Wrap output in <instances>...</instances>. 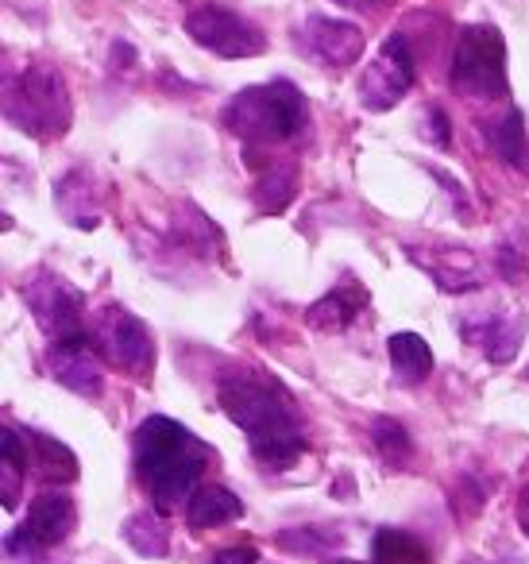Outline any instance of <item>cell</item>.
Masks as SVG:
<instances>
[{
  "label": "cell",
  "mask_w": 529,
  "mask_h": 564,
  "mask_svg": "<svg viewBox=\"0 0 529 564\" xmlns=\"http://www.w3.org/2000/svg\"><path fill=\"white\" fill-rule=\"evenodd\" d=\"M220 406L248 437V448L267 471H287L305 453V417L294 394L267 371H236L220 383Z\"/></svg>",
  "instance_id": "6da1fadb"
},
{
  "label": "cell",
  "mask_w": 529,
  "mask_h": 564,
  "mask_svg": "<svg viewBox=\"0 0 529 564\" xmlns=\"http://www.w3.org/2000/svg\"><path fill=\"white\" fill-rule=\"evenodd\" d=\"M136 479L151 495V507L159 514L179 510V502H190L197 491V479L213 464V448L202 437L179 425L174 417H148L136 430Z\"/></svg>",
  "instance_id": "7a4b0ae2"
},
{
  "label": "cell",
  "mask_w": 529,
  "mask_h": 564,
  "mask_svg": "<svg viewBox=\"0 0 529 564\" xmlns=\"http://www.w3.org/2000/svg\"><path fill=\"white\" fill-rule=\"evenodd\" d=\"M305 120H310V109H305L302 89L282 78L240 89L220 112V124L251 148H274V143L294 140L302 135Z\"/></svg>",
  "instance_id": "3957f363"
},
{
  "label": "cell",
  "mask_w": 529,
  "mask_h": 564,
  "mask_svg": "<svg viewBox=\"0 0 529 564\" xmlns=\"http://www.w3.org/2000/svg\"><path fill=\"white\" fill-rule=\"evenodd\" d=\"M4 117L35 140H58L74 120L66 82L55 66H24L4 82Z\"/></svg>",
  "instance_id": "277c9868"
},
{
  "label": "cell",
  "mask_w": 529,
  "mask_h": 564,
  "mask_svg": "<svg viewBox=\"0 0 529 564\" xmlns=\"http://www.w3.org/2000/svg\"><path fill=\"white\" fill-rule=\"evenodd\" d=\"M449 86L467 101H503L510 94L506 82V43L490 24H467L456 35Z\"/></svg>",
  "instance_id": "5b68a950"
},
{
  "label": "cell",
  "mask_w": 529,
  "mask_h": 564,
  "mask_svg": "<svg viewBox=\"0 0 529 564\" xmlns=\"http://www.w3.org/2000/svg\"><path fill=\"white\" fill-rule=\"evenodd\" d=\"M20 299L32 310L43 337H51V340L82 337V325H86V294H82L74 282H66L63 274L47 271V267H35V271L20 282Z\"/></svg>",
  "instance_id": "8992f818"
},
{
  "label": "cell",
  "mask_w": 529,
  "mask_h": 564,
  "mask_svg": "<svg viewBox=\"0 0 529 564\" xmlns=\"http://www.w3.org/2000/svg\"><path fill=\"white\" fill-rule=\"evenodd\" d=\"M94 348L109 368H120L132 379H151V371H155V337L125 306H109L97 314Z\"/></svg>",
  "instance_id": "52a82bcc"
},
{
  "label": "cell",
  "mask_w": 529,
  "mask_h": 564,
  "mask_svg": "<svg viewBox=\"0 0 529 564\" xmlns=\"http://www.w3.org/2000/svg\"><path fill=\"white\" fill-rule=\"evenodd\" d=\"M186 35L220 58H256L267 51L263 32L225 4H197L186 17Z\"/></svg>",
  "instance_id": "ba28073f"
},
{
  "label": "cell",
  "mask_w": 529,
  "mask_h": 564,
  "mask_svg": "<svg viewBox=\"0 0 529 564\" xmlns=\"http://www.w3.org/2000/svg\"><path fill=\"white\" fill-rule=\"evenodd\" d=\"M410 86H413V55L406 47V35L390 32L382 40V47L375 51L371 63L364 66V78L356 86L359 105L367 112H387L410 94Z\"/></svg>",
  "instance_id": "9c48e42d"
},
{
  "label": "cell",
  "mask_w": 529,
  "mask_h": 564,
  "mask_svg": "<svg viewBox=\"0 0 529 564\" xmlns=\"http://www.w3.org/2000/svg\"><path fill=\"white\" fill-rule=\"evenodd\" d=\"M78 525V507L66 491H40L24 514V525L9 538V553H43L63 545Z\"/></svg>",
  "instance_id": "30bf717a"
},
{
  "label": "cell",
  "mask_w": 529,
  "mask_h": 564,
  "mask_svg": "<svg viewBox=\"0 0 529 564\" xmlns=\"http://www.w3.org/2000/svg\"><path fill=\"white\" fill-rule=\"evenodd\" d=\"M47 368L55 376V383H63L66 391L82 394V399H97L105 387V376H101V352L82 337H71V340H51L47 348Z\"/></svg>",
  "instance_id": "8fae6325"
},
{
  "label": "cell",
  "mask_w": 529,
  "mask_h": 564,
  "mask_svg": "<svg viewBox=\"0 0 529 564\" xmlns=\"http://www.w3.org/2000/svg\"><path fill=\"white\" fill-rule=\"evenodd\" d=\"M467 345H475L490 364H510L526 337V314L521 310H495V314H467L460 322Z\"/></svg>",
  "instance_id": "7c38bea8"
},
{
  "label": "cell",
  "mask_w": 529,
  "mask_h": 564,
  "mask_svg": "<svg viewBox=\"0 0 529 564\" xmlns=\"http://www.w3.org/2000/svg\"><path fill=\"white\" fill-rule=\"evenodd\" d=\"M298 43L321 66H352L364 55V32L348 20L310 17L298 32Z\"/></svg>",
  "instance_id": "4fadbf2b"
},
{
  "label": "cell",
  "mask_w": 529,
  "mask_h": 564,
  "mask_svg": "<svg viewBox=\"0 0 529 564\" xmlns=\"http://www.w3.org/2000/svg\"><path fill=\"white\" fill-rule=\"evenodd\" d=\"M367 294L359 291L356 282H344V286H336V291H328L321 302H313L310 310H305V322L313 325V329L321 333H344L352 322L359 317V310H364Z\"/></svg>",
  "instance_id": "5bb4252c"
},
{
  "label": "cell",
  "mask_w": 529,
  "mask_h": 564,
  "mask_svg": "<svg viewBox=\"0 0 529 564\" xmlns=\"http://www.w3.org/2000/svg\"><path fill=\"white\" fill-rule=\"evenodd\" d=\"M24 445H28V460H32L35 476H40L43 484H71V479H78V456H74L63 441L28 430Z\"/></svg>",
  "instance_id": "9a60e30c"
},
{
  "label": "cell",
  "mask_w": 529,
  "mask_h": 564,
  "mask_svg": "<svg viewBox=\"0 0 529 564\" xmlns=\"http://www.w3.org/2000/svg\"><path fill=\"white\" fill-rule=\"evenodd\" d=\"M244 518V502L236 499L228 487H197L194 499L186 502V522L190 530H217V525H228Z\"/></svg>",
  "instance_id": "2e32d148"
},
{
  "label": "cell",
  "mask_w": 529,
  "mask_h": 564,
  "mask_svg": "<svg viewBox=\"0 0 529 564\" xmlns=\"http://www.w3.org/2000/svg\"><path fill=\"white\" fill-rule=\"evenodd\" d=\"M387 356H390V368H395L398 383H406V387L421 383V379H429V371H433V352H429V345L418 333H395V337L387 340Z\"/></svg>",
  "instance_id": "e0dca14e"
},
{
  "label": "cell",
  "mask_w": 529,
  "mask_h": 564,
  "mask_svg": "<svg viewBox=\"0 0 529 564\" xmlns=\"http://www.w3.org/2000/svg\"><path fill=\"white\" fill-rule=\"evenodd\" d=\"M294 194H298V166L294 163L271 166V171L256 182V189H251L259 217H274V213H282L290 202H294Z\"/></svg>",
  "instance_id": "ac0fdd59"
},
{
  "label": "cell",
  "mask_w": 529,
  "mask_h": 564,
  "mask_svg": "<svg viewBox=\"0 0 529 564\" xmlns=\"http://www.w3.org/2000/svg\"><path fill=\"white\" fill-rule=\"evenodd\" d=\"M483 132H487L490 148L498 151V159H506L510 166H526L529 171V140H526V124H521L518 109H506L503 117L490 120Z\"/></svg>",
  "instance_id": "d6986e66"
},
{
  "label": "cell",
  "mask_w": 529,
  "mask_h": 564,
  "mask_svg": "<svg viewBox=\"0 0 529 564\" xmlns=\"http://www.w3.org/2000/svg\"><path fill=\"white\" fill-rule=\"evenodd\" d=\"M0 464H4V471H0V491H4V507L17 510V502H20V479H24L28 468H32V460H28L24 433L4 430V441H0Z\"/></svg>",
  "instance_id": "ffe728a7"
},
{
  "label": "cell",
  "mask_w": 529,
  "mask_h": 564,
  "mask_svg": "<svg viewBox=\"0 0 529 564\" xmlns=\"http://www.w3.org/2000/svg\"><path fill=\"white\" fill-rule=\"evenodd\" d=\"M125 541L143 556H166V549H171V530L163 525L159 510H136L125 522Z\"/></svg>",
  "instance_id": "44dd1931"
},
{
  "label": "cell",
  "mask_w": 529,
  "mask_h": 564,
  "mask_svg": "<svg viewBox=\"0 0 529 564\" xmlns=\"http://www.w3.org/2000/svg\"><path fill=\"white\" fill-rule=\"evenodd\" d=\"M371 445H375V453H379V460L395 471H402L406 464L413 460L410 433H406V425L395 422V417H375L371 422Z\"/></svg>",
  "instance_id": "7402d4cb"
},
{
  "label": "cell",
  "mask_w": 529,
  "mask_h": 564,
  "mask_svg": "<svg viewBox=\"0 0 529 564\" xmlns=\"http://www.w3.org/2000/svg\"><path fill=\"white\" fill-rule=\"evenodd\" d=\"M371 561L375 564H433L429 561V549L406 530H379L375 533Z\"/></svg>",
  "instance_id": "603a6c76"
},
{
  "label": "cell",
  "mask_w": 529,
  "mask_h": 564,
  "mask_svg": "<svg viewBox=\"0 0 529 564\" xmlns=\"http://www.w3.org/2000/svg\"><path fill=\"white\" fill-rule=\"evenodd\" d=\"M495 263L506 282H521V274H526V256H521V248H514V243H503V248H498Z\"/></svg>",
  "instance_id": "cb8c5ba5"
},
{
  "label": "cell",
  "mask_w": 529,
  "mask_h": 564,
  "mask_svg": "<svg viewBox=\"0 0 529 564\" xmlns=\"http://www.w3.org/2000/svg\"><path fill=\"white\" fill-rule=\"evenodd\" d=\"M209 564H259V553L251 545H236V549H220Z\"/></svg>",
  "instance_id": "d4e9b609"
},
{
  "label": "cell",
  "mask_w": 529,
  "mask_h": 564,
  "mask_svg": "<svg viewBox=\"0 0 529 564\" xmlns=\"http://www.w3.org/2000/svg\"><path fill=\"white\" fill-rule=\"evenodd\" d=\"M518 522L526 525V533H529V491H526V499H521V507H518Z\"/></svg>",
  "instance_id": "484cf974"
},
{
  "label": "cell",
  "mask_w": 529,
  "mask_h": 564,
  "mask_svg": "<svg viewBox=\"0 0 529 564\" xmlns=\"http://www.w3.org/2000/svg\"><path fill=\"white\" fill-rule=\"evenodd\" d=\"M336 4H344V9H367L371 0H336Z\"/></svg>",
  "instance_id": "4316f807"
},
{
  "label": "cell",
  "mask_w": 529,
  "mask_h": 564,
  "mask_svg": "<svg viewBox=\"0 0 529 564\" xmlns=\"http://www.w3.org/2000/svg\"><path fill=\"white\" fill-rule=\"evenodd\" d=\"M333 564H364V561H348V556H341V561H333Z\"/></svg>",
  "instance_id": "83f0119b"
},
{
  "label": "cell",
  "mask_w": 529,
  "mask_h": 564,
  "mask_svg": "<svg viewBox=\"0 0 529 564\" xmlns=\"http://www.w3.org/2000/svg\"><path fill=\"white\" fill-rule=\"evenodd\" d=\"M521 376H526V379H529V364H526V371H521Z\"/></svg>",
  "instance_id": "f1b7e54d"
},
{
  "label": "cell",
  "mask_w": 529,
  "mask_h": 564,
  "mask_svg": "<svg viewBox=\"0 0 529 564\" xmlns=\"http://www.w3.org/2000/svg\"><path fill=\"white\" fill-rule=\"evenodd\" d=\"M371 4H379V0H371Z\"/></svg>",
  "instance_id": "f546056e"
}]
</instances>
